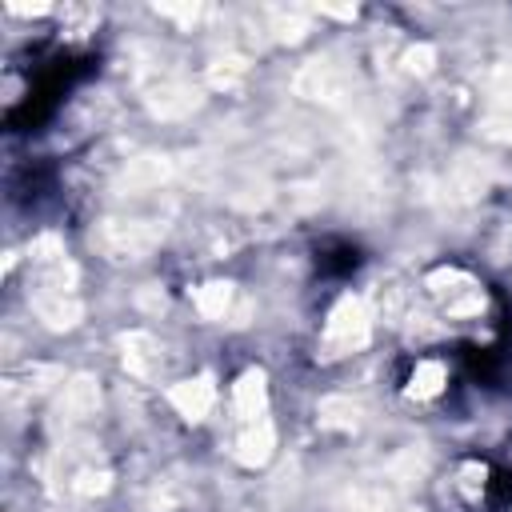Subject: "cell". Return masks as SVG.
<instances>
[{
	"mask_svg": "<svg viewBox=\"0 0 512 512\" xmlns=\"http://www.w3.org/2000/svg\"><path fill=\"white\" fill-rule=\"evenodd\" d=\"M52 4H8V12H16V16H40V12H48Z\"/></svg>",
	"mask_w": 512,
	"mask_h": 512,
	"instance_id": "obj_27",
	"label": "cell"
},
{
	"mask_svg": "<svg viewBox=\"0 0 512 512\" xmlns=\"http://www.w3.org/2000/svg\"><path fill=\"white\" fill-rule=\"evenodd\" d=\"M168 400L172 408L184 416V420H204L212 400H216V388H212V376H196V380H180L168 388Z\"/></svg>",
	"mask_w": 512,
	"mask_h": 512,
	"instance_id": "obj_5",
	"label": "cell"
},
{
	"mask_svg": "<svg viewBox=\"0 0 512 512\" xmlns=\"http://www.w3.org/2000/svg\"><path fill=\"white\" fill-rule=\"evenodd\" d=\"M156 12H164V16H180V20H196V8H172V4H156Z\"/></svg>",
	"mask_w": 512,
	"mask_h": 512,
	"instance_id": "obj_28",
	"label": "cell"
},
{
	"mask_svg": "<svg viewBox=\"0 0 512 512\" xmlns=\"http://www.w3.org/2000/svg\"><path fill=\"white\" fill-rule=\"evenodd\" d=\"M272 448H276V432H272V424L260 416V420L244 424V432H240V440H236V460H240L244 468H260V464L272 456Z\"/></svg>",
	"mask_w": 512,
	"mask_h": 512,
	"instance_id": "obj_9",
	"label": "cell"
},
{
	"mask_svg": "<svg viewBox=\"0 0 512 512\" xmlns=\"http://www.w3.org/2000/svg\"><path fill=\"white\" fill-rule=\"evenodd\" d=\"M120 352H124V368L132 376H156V368H160V344L148 332H124L120 336Z\"/></svg>",
	"mask_w": 512,
	"mask_h": 512,
	"instance_id": "obj_10",
	"label": "cell"
},
{
	"mask_svg": "<svg viewBox=\"0 0 512 512\" xmlns=\"http://www.w3.org/2000/svg\"><path fill=\"white\" fill-rule=\"evenodd\" d=\"M376 300H380L384 316H400V300H404V292H400L396 284H380V288H376Z\"/></svg>",
	"mask_w": 512,
	"mask_h": 512,
	"instance_id": "obj_25",
	"label": "cell"
},
{
	"mask_svg": "<svg viewBox=\"0 0 512 512\" xmlns=\"http://www.w3.org/2000/svg\"><path fill=\"white\" fill-rule=\"evenodd\" d=\"M96 408H100V388L92 376H72L60 392V404H56V412L64 420H88Z\"/></svg>",
	"mask_w": 512,
	"mask_h": 512,
	"instance_id": "obj_8",
	"label": "cell"
},
{
	"mask_svg": "<svg viewBox=\"0 0 512 512\" xmlns=\"http://www.w3.org/2000/svg\"><path fill=\"white\" fill-rule=\"evenodd\" d=\"M368 332H372L368 304L360 296H340L336 308L328 312V324H324V356H344V352L364 348Z\"/></svg>",
	"mask_w": 512,
	"mask_h": 512,
	"instance_id": "obj_1",
	"label": "cell"
},
{
	"mask_svg": "<svg viewBox=\"0 0 512 512\" xmlns=\"http://www.w3.org/2000/svg\"><path fill=\"white\" fill-rule=\"evenodd\" d=\"M32 308H36V316H40L52 332H68V328H76L80 316H84V304H80L72 292H64V288H48V284H36V292H32Z\"/></svg>",
	"mask_w": 512,
	"mask_h": 512,
	"instance_id": "obj_3",
	"label": "cell"
},
{
	"mask_svg": "<svg viewBox=\"0 0 512 512\" xmlns=\"http://www.w3.org/2000/svg\"><path fill=\"white\" fill-rule=\"evenodd\" d=\"M320 12L340 16V20H352V16H356V4H320Z\"/></svg>",
	"mask_w": 512,
	"mask_h": 512,
	"instance_id": "obj_26",
	"label": "cell"
},
{
	"mask_svg": "<svg viewBox=\"0 0 512 512\" xmlns=\"http://www.w3.org/2000/svg\"><path fill=\"white\" fill-rule=\"evenodd\" d=\"M488 136L496 140H512V72H500L488 96V120H484Z\"/></svg>",
	"mask_w": 512,
	"mask_h": 512,
	"instance_id": "obj_11",
	"label": "cell"
},
{
	"mask_svg": "<svg viewBox=\"0 0 512 512\" xmlns=\"http://www.w3.org/2000/svg\"><path fill=\"white\" fill-rule=\"evenodd\" d=\"M232 296H236V288L228 284V280H212V284H204V288H196V312L204 316V320H224L228 316V308H232Z\"/></svg>",
	"mask_w": 512,
	"mask_h": 512,
	"instance_id": "obj_13",
	"label": "cell"
},
{
	"mask_svg": "<svg viewBox=\"0 0 512 512\" xmlns=\"http://www.w3.org/2000/svg\"><path fill=\"white\" fill-rule=\"evenodd\" d=\"M168 176H172V160H168V156H136V160H128V168L120 172L116 188H120V192H148V188L164 184Z\"/></svg>",
	"mask_w": 512,
	"mask_h": 512,
	"instance_id": "obj_6",
	"label": "cell"
},
{
	"mask_svg": "<svg viewBox=\"0 0 512 512\" xmlns=\"http://www.w3.org/2000/svg\"><path fill=\"white\" fill-rule=\"evenodd\" d=\"M396 512H420V508H396Z\"/></svg>",
	"mask_w": 512,
	"mask_h": 512,
	"instance_id": "obj_29",
	"label": "cell"
},
{
	"mask_svg": "<svg viewBox=\"0 0 512 512\" xmlns=\"http://www.w3.org/2000/svg\"><path fill=\"white\" fill-rule=\"evenodd\" d=\"M452 188H456L464 200H476V196L488 188V176L472 164V156H464V160L456 164V172H452Z\"/></svg>",
	"mask_w": 512,
	"mask_h": 512,
	"instance_id": "obj_17",
	"label": "cell"
},
{
	"mask_svg": "<svg viewBox=\"0 0 512 512\" xmlns=\"http://www.w3.org/2000/svg\"><path fill=\"white\" fill-rule=\"evenodd\" d=\"M404 64H408V72L428 76V72H432V64H436V48H432V44H416V48H408V52H404Z\"/></svg>",
	"mask_w": 512,
	"mask_h": 512,
	"instance_id": "obj_21",
	"label": "cell"
},
{
	"mask_svg": "<svg viewBox=\"0 0 512 512\" xmlns=\"http://www.w3.org/2000/svg\"><path fill=\"white\" fill-rule=\"evenodd\" d=\"M484 308V292L480 288H468L464 296H456L452 304H448V316H476Z\"/></svg>",
	"mask_w": 512,
	"mask_h": 512,
	"instance_id": "obj_23",
	"label": "cell"
},
{
	"mask_svg": "<svg viewBox=\"0 0 512 512\" xmlns=\"http://www.w3.org/2000/svg\"><path fill=\"white\" fill-rule=\"evenodd\" d=\"M196 104H200L196 88H188V84H176V80H168V84H160V88H152V92H148V108H152L156 116H164V120L188 116Z\"/></svg>",
	"mask_w": 512,
	"mask_h": 512,
	"instance_id": "obj_12",
	"label": "cell"
},
{
	"mask_svg": "<svg viewBox=\"0 0 512 512\" xmlns=\"http://www.w3.org/2000/svg\"><path fill=\"white\" fill-rule=\"evenodd\" d=\"M424 284H428L436 296H448V304H452L456 296H464L468 288H476L472 276H464V272H456V268H440V272H432Z\"/></svg>",
	"mask_w": 512,
	"mask_h": 512,
	"instance_id": "obj_18",
	"label": "cell"
},
{
	"mask_svg": "<svg viewBox=\"0 0 512 512\" xmlns=\"http://www.w3.org/2000/svg\"><path fill=\"white\" fill-rule=\"evenodd\" d=\"M344 88H348V72L336 68L332 60H308V68L296 80V92L312 100H340Z\"/></svg>",
	"mask_w": 512,
	"mask_h": 512,
	"instance_id": "obj_4",
	"label": "cell"
},
{
	"mask_svg": "<svg viewBox=\"0 0 512 512\" xmlns=\"http://www.w3.org/2000/svg\"><path fill=\"white\" fill-rule=\"evenodd\" d=\"M316 416H320L324 428H356L360 424V404H352L344 396H324Z\"/></svg>",
	"mask_w": 512,
	"mask_h": 512,
	"instance_id": "obj_16",
	"label": "cell"
},
{
	"mask_svg": "<svg viewBox=\"0 0 512 512\" xmlns=\"http://www.w3.org/2000/svg\"><path fill=\"white\" fill-rule=\"evenodd\" d=\"M240 76H244V60H240V56L212 60V68H208V84H212V88H236Z\"/></svg>",
	"mask_w": 512,
	"mask_h": 512,
	"instance_id": "obj_19",
	"label": "cell"
},
{
	"mask_svg": "<svg viewBox=\"0 0 512 512\" xmlns=\"http://www.w3.org/2000/svg\"><path fill=\"white\" fill-rule=\"evenodd\" d=\"M92 244L108 260H140L160 244V228L144 224V220H104L92 232Z\"/></svg>",
	"mask_w": 512,
	"mask_h": 512,
	"instance_id": "obj_2",
	"label": "cell"
},
{
	"mask_svg": "<svg viewBox=\"0 0 512 512\" xmlns=\"http://www.w3.org/2000/svg\"><path fill=\"white\" fill-rule=\"evenodd\" d=\"M348 508L352 512H396V492L388 484H360L348 496Z\"/></svg>",
	"mask_w": 512,
	"mask_h": 512,
	"instance_id": "obj_14",
	"label": "cell"
},
{
	"mask_svg": "<svg viewBox=\"0 0 512 512\" xmlns=\"http://www.w3.org/2000/svg\"><path fill=\"white\" fill-rule=\"evenodd\" d=\"M444 388V364L440 360H424L416 364V372L408 376V396L412 400H432Z\"/></svg>",
	"mask_w": 512,
	"mask_h": 512,
	"instance_id": "obj_15",
	"label": "cell"
},
{
	"mask_svg": "<svg viewBox=\"0 0 512 512\" xmlns=\"http://www.w3.org/2000/svg\"><path fill=\"white\" fill-rule=\"evenodd\" d=\"M232 404H236V416H240L244 424H252V420L264 416V404H268V380H264L260 368H248V372L236 380V388H232Z\"/></svg>",
	"mask_w": 512,
	"mask_h": 512,
	"instance_id": "obj_7",
	"label": "cell"
},
{
	"mask_svg": "<svg viewBox=\"0 0 512 512\" xmlns=\"http://www.w3.org/2000/svg\"><path fill=\"white\" fill-rule=\"evenodd\" d=\"M108 472H92V468H84L80 476H76V492L80 496H100V492H108Z\"/></svg>",
	"mask_w": 512,
	"mask_h": 512,
	"instance_id": "obj_24",
	"label": "cell"
},
{
	"mask_svg": "<svg viewBox=\"0 0 512 512\" xmlns=\"http://www.w3.org/2000/svg\"><path fill=\"white\" fill-rule=\"evenodd\" d=\"M32 260H40V264H60V256H64V244H60V236H40V240H32Z\"/></svg>",
	"mask_w": 512,
	"mask_h": 512,
	"instance_id": "obj_22",
	"label": "cell"
},
{
	"mask_svg": "<svg viewBox=\"0 0 512 512\" xmlns=\"http://www.w3.org/2000/svg\"><path fill=\"white\" fill-rule=\"evenodd\" d=\"M272 32L292 44V40H300V36L308 32V16H304V12H284V8H276V12H272Z\"/></svg>",
	"mask_w": 512,
	"mask_h": 512,
	"instance_id": "obj_20",
	"label": "cell"
}]
</instances>
